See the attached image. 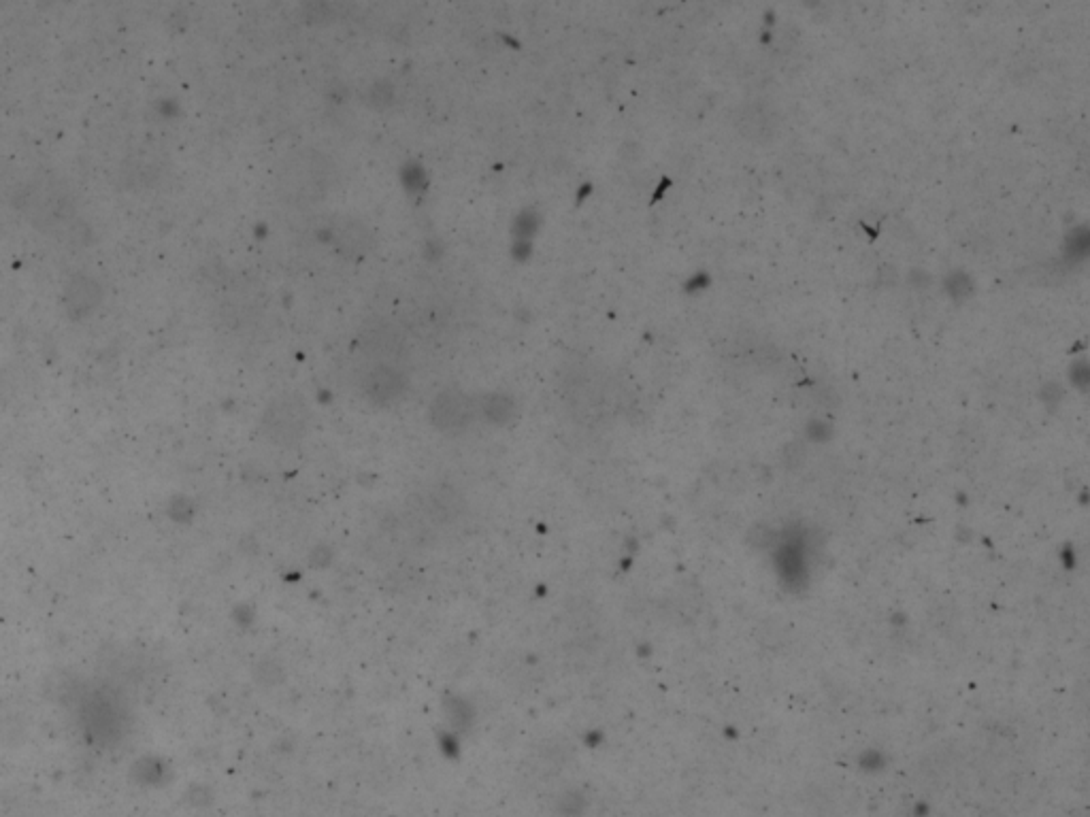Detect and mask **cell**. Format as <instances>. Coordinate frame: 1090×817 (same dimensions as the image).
Here are the masks:
<instances>
[{
    "label": "cell",
    "mask_w": 1090,
    "mask_h": 817,
    "mask_svg": "<svg viewBox=\"0 0 1090 817\" xmlns=\"http://www.w3.org/2000/svg\"><path fill=\"white\" fill-rule=\"evenodd\" d=\"M405 390V377L388 364H379L365 377V394L377 403H388Z\"/></svg>",
    "instance_id": "obj_4"
},
{
    "label": "cell",
    "mask_w": 1090,
    "mask_h": 817,
    "mask_svg": "<svg viewBox=\"0 0 1090 817\" xmlns=\"http://www.w3.org/2000/svg\"><path fill=\"white\" fill-rule=\"evenodd\" d=\"M362 343H365V347L371 354L382 356V358H392L396 354H401L405 341L401 332L392 324L377 322L365 328V339H362Z\"/></svg>",
    "instance_id": "obj_5"
},
{
    "label": "cell",
    "mask_w": 1090,
    "mask_h": 817,
    "mask_svg": "<svg viewBox=\"0 0 1090 817\" xmlns=\"http://www.w3.org/2000/svg\"><path fill=\"white\" fill-rule=\"evenodd\" d=\"M264 428H267L269 437L279 445L299 441L307 428L305 403L301 398H294V396H284L275 400L267 411V418H264Z\"/></svg>",
    "instance_id": "obj_2"
},
{
    "label": "cell",
    "mask_w": 1090,
    "mask_h": 817,
    "mask_svg": "<svg viewBox=\"0 0 1090 817\" xmlns=\"http://www.w3.org/2000/svg\"><path fill=\"white\" fill-rule=\"evenodd\" d=\"M433 420L443 430L465 428L471 420V400L458 390L441 392L433 403Z\"/></svg>",
    "instance_id": "obj_3"
},
{
    "label": "cell",
    "mask_w": 1090,
    "mask_h": 817,
    "mask_svg": "<svg viewBox=\"0 0 1090 817\" xmlns=\"http://www.w3.org/2000/svg\"><path fill=\"white\" fill-rule=\"evenodd\" d=\"M371 235L369 230L356 220H345L335 230V243L337 249L345 258H362L371 247Z\"/></svg>",
    "instance_id": "obj_6"
},
{
    "label": "cell",
    "mask_w": 1090,
    "mask_h": 817,
    "mask_svg": "<svg viewBox=\"0 0 1090 817\" xmlns=\"http://www.w3.org/2000/svg\"><path fill=\"white\" fill-rule=\"evenodd\" d=\"M330 183V164L318 154H299L282 171V192L296 203L320 198Z\"/></svg>",
    "instance_id": "obj_1"
}]
</instances>
